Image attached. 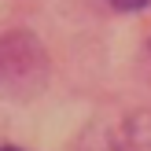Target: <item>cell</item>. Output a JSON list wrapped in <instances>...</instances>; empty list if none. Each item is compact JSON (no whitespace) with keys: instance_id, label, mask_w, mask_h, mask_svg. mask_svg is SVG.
<instances>
[{"instance_id":"7a4b0ae2","label":"cell","mask_w":151,"mask_h":151,"mask_svg":"<svg viewBox=\"0 0 151 151\" xmlns=\"http://www.w3.org/2000/svg\"><path fill=\"white\" fill-rule=\"evenodd\" d=\"M114 11H140V7H147L151 0H107Z\"/></svg>"},{"instance_id":"3957f363","label":"cell","mask_w":151,"mask_h":151,"mask_svg":"<svg viewBox=\"0 0 151 151\" xmlns=\"http://www.w3.org/2000/svg\"><path fill=\"white\" fill-rule=\"evenodd\" d=\"M0 151H19V147H0Z\"/></svg>"},{"instance_id":"6da1fadb","label":"cell","mask_w":151,"mask_h":151,"mask_svg":"<svg viewBox=\"0 0 151 151\" xmlns=\"http://www.w3.org/2000/svg\"><path fill=\"white\" fill-rule=\"evenodd\" d=\"M48 81V55L29 29H11L0 37V96L33 100Z\"/></svg>"}]
</instances>
